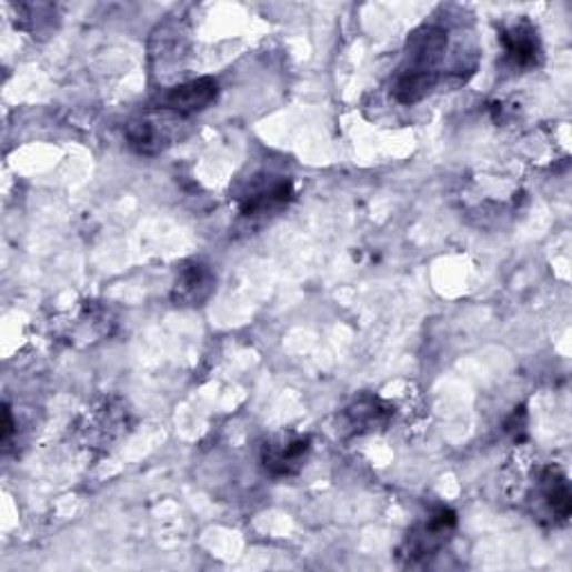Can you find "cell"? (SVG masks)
Returning a JSON list of instances; mask_svg holds the SVG:
<instances>
[{
    "label": "cell",
    "mask_w": 572,
    "mask_h": 572,
    "mask_svg": "<svg viewBox=\"0 0 572 572\" xmlns=\"http://www.w3.org/2000/svg\"><path fill=\"white\" fill-rule=\"evenodd\" d=\"M450 46V34L441 26H423L410 34L405 63L401 66L392 94L403 106L423 101L441 81V63Z\"/></svg>",
    "instance_id": "cell-1"
},
{
    "label": "cell",
    "mask_w": 572,
    "mask_h": 572,
    "mask_svg": "<svg viewBox=\"0 0 572 572\" xmlns=\"http://www.w3.org/2000/svg\"><path fill=\"white\" fill-rule=\"evenodd\" d=\"M295 195L293 181L287 177L260 174L249 181L238 198V209L242 218H260L275 209L287 207Z\"/></svg>",
    "instance_id": "cell-2"
},
{
    "label": "cell",
    "mask_w": 572,
    "mask_h": 572,
    "mask_svg": "<svg viewBox=\"0 0 572 572\" xmlns=\"http://www.w3.org/2000/svg\"><path fill=\"white\" fill-rule=\"evenodd\" d=\"M456 521L459 519L452 508H439L425 523L417 525L403 545V556L410 561V565L434 556L450 541V534L456 530Z\"/></svg>",
    "instance_id": "cell-3"
},
{
    "label": "cell",
    "mask_w": 572,
    "mask_h": 572,
    "mask_svg": "<svg viewBox=\"0 0 572 572\" xmlns=\"http://www.w3.org/2000/svg\"><path fill=\"white\" fill-rule=\"evenodd\" d=\"M220 94V88L213 79L204 77V79H193L188 83L174 86L170 88L161 99H159V108L179 117H188L207 110Z\"/></svg>",
    "instance_id": "cell-4"
},
{
    "label": "cell",
    "mask_w": 572,
    "mask_h": 572,
    "mask_svg": "<svg viewBox=\"0 0 572 572\" xmlns=\"http://www.w3.org/2000/svg\"><path fill=\"white\" fill-rule=\"evenodd\" d=\"M215 291V273L204 262H185L179 269L177 282L172 287V302L177 307H200Z\"/></svg>",
    "instance_id": "cell-5"
},
{
    "label": "cell",
    "mask_w": 572,
    "mask_h": 572,
    "mask_svg": "<svg viewBox=\"0 0 572 572\" xmlns=\"http://www.w3.org/2000/svg\"><path fill=\"white\" fill-rule=\"evenodd\" d=\"M501 46L505 52V63L512 70H530L541 59V41L536 30L528 21H519L501 30Z\"/></svg>",
    "instance_id": "cell-6"
},
{
    "label": "cell",
    "mask_w": 572,
    "mask_h": 572,
    "mask_svg": "<svg viewBox=\"0 0 572 572\" xmlns=\"http://www.w3.org/2000/svg\"><path fill=\"white\" fill-rule=\"evenodd\" d=\"M394 419V408L378 397H360L344 412L342 423L351 434H369L383 430Z\"/></svg>",
    "instance_id": "cell-7"
},
{
    "label": "cell",
    "mask_w": 572,
    "mask_h": 572,
    "mask_svg": "<svg viewBox=\"0 0 572 572\" xmlns=\"http://www.w3.org/2000/svg\"><path fill=\"white\" fill-rule=\"evenodd\" d=\"M309 450V436H293L287 441L269 443L262 450V463L271 476H293L302 470Z\"/></svg>",
    "instance_id": "cell-8"
},
{
    "label": "cell",
    "mask_w": 572,
    "mask_h": 572,
    "mask_svg": "<svg viewBox=\"0 0 572 572\" xmlns=\"http://www.w3.org/2000/svg\"><path fill=\"white\" fill-rule=\"evenodd\" d=\"M539 499L541 505L545 508V512L550 514V519L565 523L572 514V494H570V485L568 479L563 476V472L554 465H550L543 474H541V483H539Z\"/></svg>",
    "instance_id": "cell-9"
},
{
    "label": "cell",
    "mask_w": 572,
    "mask_h": 572,
    "mask_svg": "<svg viewBox=\"0 0 572 572\" xmlns=\"http://www.w3.org/2000/svg\"><path fill=\"white\" fill-rule=\"evenodd\" d=\"M126 139L128 145L145 157L159 154L165 145H168V134L165 128H161L157 121L152 119H137L130 121L126 128Z\"/></svg>",
    "instance_id": "cell-10"
},
{
    "label": "cell",
    "mask_w": 572,
    "mask_h": 572,
    "mask_svg": "<svg viewBox=\"0 0 572 572\" xmlns=\"http://www.w3.org/2000/svg\"><path fill=\"white\" fill-rule=\"evenodd\" d=\"M12 434H14V421H12V410H10V408H6V432H3V443H6V445L10 443Z\"/></svg>",
    "instance_id": "cell-11"
}]
</instances>
